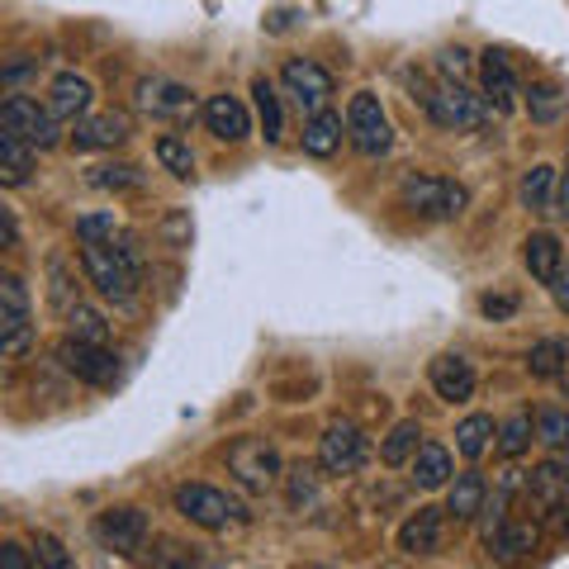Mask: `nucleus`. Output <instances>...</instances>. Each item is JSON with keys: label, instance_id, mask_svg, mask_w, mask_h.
Masks as SVG:
<instances>
[{"label": "nucleus", "instance_id": "f257e3e1", "mask_svg": "<svg viewBox=\"0 0 569 569\" xmlns=\"http://www.w3.org/2000/svg\"><path fill=\"white\" fill-rule=\"evenodd\" d=\"M81 271L96 284L100 299L110 305H133L138 299V280H142V252L133 238H114L100 247H81Z\"/></svg>", "mask_w": 569, "mask_h": 569}, {"label": "nucleus", "instance_id": "f03ea898", "mask_svg": "<svg viewBox=\"0 0 569 569\" xmlns=\"http://www.w3.org/2000/svg\"><path fill=\"white\" fill-rule=\"evenodd\" d=\"M399 200H403V209H413L418 219H437V223H447V219H460V213H466L470 190L460 186V181H447V176L408 171L403 181H399Z\"/></svg>", "mask_w": 569, "mask_h": 569}, {"label": "nucleus", "instance_id": "7ed1b4c3", "mask_svg": "<svg viewBox=\"0 0 569 569\" xmlns=\"http://www.w3.org/2000/svg\"><path fill=\"white\" fill-rule=\"evenodd\" d=\"M176 512H181L186 522L194 527H204V531H228V527H242L247 522V508L238 503L233 493H223V489H213V485H176Z\"/></svg>", "mask_w": 569, "mask_h": 569}, {"label": "nucleus", "instance_id": "20e7f679", "mask_svg": "<svg viewBox=\"0 0 569 569\" xmlns=\"http://www.w3.org/2000/svg\"><path fill=\"white\" fill-rule=\"evenodd\" d=\"M422 110L432 123H441V129H451V133H475V129H485L489 123V100L485 96H470L460 81H441L432 86V91H422Z\"/></svg>", "mask_w": 569, "mask_h": 569}, {"label": "nucleus", "instance_id": "39448f33", "mask_svg": "<svg viewBox=\"0 0 569 569\" xmlns=\"http://www.w3.org/2000/svg\"><path fill=\"white\" fill-rule=\"evenodd\" d=\"M33 337H39V323H33L24 280L14 271H0V351H6L10 361H20L33 347Z\"/></svg>", "mask_w": 569, "mask_h": 569}, {"label": "nucleus", "instance_id": "423d86ee", "mask_svg": "<svg viewBox=\"0 0 569 569\" xmlns=\"http://www.w3.org/2000/svg\"><path fill=\"white\" fill-rule=\"evenodd\" d=\"M228 475H233L247 493H266L284 475L280 447L271 437H238L233 447H228Z\"/></svg>", "mask_w": 569, "mask_h": 569}, {"label": "nucleus", "instance_id": "0eeeda50", "mask_svg": "<svg viewBox=\"0 0 569 569\" xmlns=\"http://www.w3.org/2000/svg\"><path fill=\"white\" fill-rule=\"evenodd\" d=\"M52 356H58V366L67 370L71 380L91 385V389H114L119 385V356L104 347V342H81V337H62L58 347H52Z\"/></svg>", "mask_w": 569, "mask_h": 569}, {"label": "nucleus", "instance_id": "6e6552de", "mask_svg": "<svg viewBox=\"0 0 569 569\" xmlns=\"http://www.w3.org/2000/svg\"><path fill=\"white\" fill-rule=\"evenodd\" d=\"M370 456V437L356 427L351 418H337L323 427V437H318V470L328 479H347L366 466Z\"/></svg>", "mask_w": 569, "mask_h": 569}, {"label": "nucleus", "instance_id": "1a4fd4ad", "mask_svg": "<svg viewBox=\"0 0 569 569\" xmlns=\"http://www.w3.org/2000/svg\"><path fill=\"white\" fill-rule=\"evenodd\" d=\"M58 114L43 110L33 96H6V104H0V133H14V138H24L29 148H58L62 142V129H58Z\"/></svg>", "mask_w": 569, "mask_h": 569}, {"label": "nucleus", "instance_id": "9d476101", "mask_svg": "<svg viewBox=\"0 0 569 569\" xmlns=\"http://www.w3.org/2000/svg\"><path fill=\"white\" fill-rule=\"evenodd\" d=\"M347 138H351V148L361 157H385L389 142H395V129H389L385 104L370 91L351 96V104H347Z\"/></svg>", "mask_w": 569, "mask_h": 569}, {"label": "nucleus", "instance_id": "9b49d317", "mask_svg": "<svg viewBox=\"0 0 569 569\" xmlns=\"http://www.w3.org/2000/svg\"><path fill=\"white\" fill-rule=\"evenodd\" d=\"M280 86L295 96V104L305 110L309 119L313 114H323L328 110V100L337 96V81H332V71L323 62H313V58H290L280 67Z\"/></svg>", "mask_w": 569, "mask_h": 569}, {"label": "nucleus", "instance_id": "f8f14e48", "mask_svg": "<svg viewBox=\"0 0 569 569\" xmlns=\"http://www.w3.org/2000/svg\"><path fill=\"white\" fill-rule=\"evenodd\" d=\"M96 541L114 556H142L152 541V518L142 508H110L96 518Z\"/></svg>", "mask_w": 569, "mask_h": 569}, {"label": "nucleus", "instance_id": "ddd939ff", "mask_svg": "<svg viewBox=\"0 0 569 569\" xmlns=\"http://www.w3.org/2000/svg\"><path fill=\"white\" fill-rule=\"evenodd\" d=\"M133 100H138V110L152 114V119H186L194 110V91H190V86L167 81V77H142Z\"/></svg>", "mask_w": 569, "mask_h": 569}, {"label": "nucleus", "instance_id": "4468645a", "mask_svg": "<svg viewBox=\"0 0 569 569\" xmlns=\"http://www.w3.org/2000/svg\"><path fill=\"white\" fill-rule=\"evenodd\" d=\"M527 498H531V508H537L541 518L569 508V460L565 456L541 460V466L527 475Z\"/></svg>", "mask_w": 569, "mask_h": 569}, {"label": "nucleus", "instance_id": "2eb2a0df", "mask_svg": "<svg viewBox=\"0 0 569 569\" xmlns=\"http://www.w3.org/2000/svg\"><path fill=\"white\" fill-rule=\"evenodd\" d=\"M441 541H447V508L422 503L413 518L399 527V550L403 556H437Z\"/></svg>", "mask_w": 569, "mask_h": 569}, {"label": "nucleus", "instance_id": "dca6fc26", "mask_svg": "<svg viewBox=\"0 0 569 569\" xmlns=\"http://www.w3.org/2000/svg\"><path fill=\"white\" fill-rule=\"evenodd\" d=\"M479 86H485V100L493 114H508L512 104H518V77H512L508 52L489 48L485 58H479Z\"/></svg>", "mask_w": 569, "mask_h": 569}, {"label": "nucleus", "instance_id": "f3484780", "mask_svg": "<svg viewBox=\"0 0 569 569\" xmlns=\"http://www.w3.org/2000/svg\"><path fill=\"white\" fill-rule=\"evenodd\" d=\"M427 380H432L437 399H447V403H466L475 395V366L460 351H441L437 361L427 366Z\"/></svg>", "mask_w": 569, "mask_h": 569}, {"label": "nucleus", "instance_id": "a211bd4d", "mask_svg": "<svg viewBox=\"0 0 569 569\" xmlns=\"http://www.w3.org/2000/svg\"><path fill=\"white\" fill-rule=\"evenodd\" d=\"M133 129L129 119L104 110V114H86L77 119V129H71V142H77V152H104V148H119V142H129Z\"/></svg>", "mask_w": 569, "mask_h": 569}, {"label": "nucleus", "instance_id": "6ab92c4d", "mask_svg": "<svg viewBox=\"0 0 569 569\" xmlns=\"http://www.w3.org/2000/svg\"><path fill=\"white\" fill-rule=\"evenodd\" d=\"M204 129L219 142H242V138H252V114H247V104L238 96L223 91L204 100Z\"/></svg>", "mask_w": 569, "mask_h": 569}, {"label": "nucleus", "instance_id": "aec40b11", "mask_svg": "<svg viewBox=\"0 0 569 569\" xmlns=\"http://www.w3.org/2000/svg\"><path fill=\"white\" fill-rule=\"evenodd\" d=\"M91 100H96V86L81 77V71H62V77H52L48 86V110L58 119H86L91 114Z\"/></svg>", "mask_w": 569, "mask_h": 569}, {"label": "nucleus", "instance_id": "412c9836", "mask_svg": "<svg viewBox=\"0 0 569 569\" xmlns=\"http://www.w3.org/2000/svg\"><path fill=\"white\" fill-rule=\"evenodd\" d=\"M485 498H489L485 475H479V470L456 475L451 485H447V518H456V522H475L479 512H485Z\"/></svg>", "mask_w": 569, "mask_h": 569}, {"label": "nucleus", "instance_id": "4be33fe9", "mask_svg": "<svg viewBox=\"0 0 569 569\" xmlns=\"http://www.w3.org/2000/svg\"><path fill=\"white\" fill-rule=\"evenodd\" d=\"M522 266L531 271V280H537V284H550V280L560 276V266H565L560 238H556V233H531V238L522 242Z\"/></svg>", "mask_w": 569, "mask_h": 569}, {"label": "nucleus", "instance_id": "5701e85b", "mask_svg": "<svg viewBox=\"0 0 569 569\" xmlns=\"http://www.w3.org/2000/svg\"><path fill=\"white\" fill-rule=\"evenodd\" d=\"M39 171V148H29L24 138L0 133V181L6 186H29Z\"/></svg>", "mask_w": 569, "mask_h": 569}, {"label": "nucleus", "instance_id": "b1692460", "mask_svg": "<svg viewBox=\"0 0 569 569\" xmlns=\"http://www.w3.org/2000/svg\"><path fill=\"white\" fill-rule=\"evenodd\" d=\"M456 479V460L441 441H422V451L413 456V485L418 489H447Z\"/></svg>", "mask_w": 569, "mask_h": 569}, {"label": "nucleus", "instance_id": "393cba45", "mask_svg": "<svg viewBox=\"0 0 569 569\" xmlns=\"http://www.w3.org/2000/svg\"><path fill=\"white\" fill-rule=\"evenodd\" d=\"M537 546H541V527L531 522V518H522V522H503V527H498V537L489 541L493 560H503V565H512V560L531 556V550H537Z\"/></svg>", "mask_w": 569, "mask_h": 569}, {"label": "nucleus", "instance_id": "a878e982", "mask_svg": "<svg viewBox=\"0 0 569 569\" xmlns=\"http://www.w3.org/2000/svg\"><path fill=\"white\" fill-rule=\"evenodd\" d=\"M556 190H560V181H556V167L537 162V167H531V171L522 176L518 200H522V209H527V213H556Z\"/></svg>", "mask_w": 569, "mask_h": 569}, {"label": "nucleus", "instance_id": "bb28decb", "mask_svg": "<svg viewBox=\"0 0 569 569\" xmlns=\"http://www.w3.org/2000/svg\"><path fill=\"white\" fill-rule=\"evenodd\" d=\"M48 305L58 313H71L81 305V284H77V271H71V261L62 252L48 257Z\"/></svg>", "mask_w": 569, "mask_h": 569}, {"label": "nucleus", "instance_id": "cd10ccee", "mask_svg": "<svg viewBox=\"0 0 569 569\" xmlns=\"http://www.w3.org/2000/svg\"><path fill=\"white\" fill-rule=\"evenodd\" d=\"M342 133H347V119L337 114V110L313 114V119L305 123V152H309V157H332L337 148H342Z\"/></svg>", "mask_w": 569, "mask_h": 569}, {"label": "nucleus", "instance_id": "c85d7f7f", "mask_svg": "<svg viewBox=\"0 0 569 569\" xmlns=\"http://www.w3.org/2000/svg\"><path fill=\"white\" fill-rule=\"evenodd\" d=\"M493 441H498V422L489 413H470V418L456 422V451L466 460H479L493 447Z\"/></svg>", "mask_w": 569, "mask_h": 569}, {"label": "nucleus", "instance_id": "c756f323", "mask_svg": "<svg viewBox=\"0 0 569 569\" xmlns=\"http://www.w3.org/2000/svg\"><path fill=\"white\" fill-rule=\"evenodd\" d=\"M422 427L413 422V418H403V422H395V427H389V437L380 441V460H385V466H413V456L422 451Z\"/></svg>", "mask_w": 569, "mask_h": 569}, {"label": "nucleus", "instance_id": "7c9ffc66", "mask_svg": "<svg viewBox=\"0 0 569 569\" xmlns=\"http://www.w3.org/2000/svg\"><path fill=\"white\" fill-rule=\"evenodd\" d=\"M565 366H569V342L565 337H541V342L527 351V376L531 380H560Z\"/></svg>", "mask_w": 569, "mask_h": 569}, {"label": "nucleus", "instance_id": "2f4dec72", "mask_svg": "<svg viewBox=\"0 0 569 569\" xmlns=\"http://www.w3.org/2000/svg\"><path fill=\"white\" fill-rule=\"evenodd\" d=\"M531 441H537V418L531 413H512L508 422H498V456L503 460H522L531 451Z\"/></svg>", "mask_w": 569, "mask_h": 569}, {"label": "nucleus", "instance_id": "473e14b6", "mask_svg": "<svg viewBox=\"0 0 569 569\" xmlns=\"http://www.w3.org/2000/svg\"><path fill=\"white\" fill-rule=\"evenodd\" d=\"M252 96H257V119H261L266 142H280V138H284V110H280L276 86L266 81V77H257V81H252Z\"/></svg>", "mask_w": 569, "mask_h": 569}, {"label": "nucleus", "instance_id": "72a5a7b5", "mask_svg": "<svg viewBox=\"0 0 569 569\" xmlns=\"http://www.w3.org/2000/svg\"><path fill=\"white\" fill-rule=\"evenodd\" d=\"M527 114L531 123H560L565 114V91L556 81H531V91H527Z\"/></svg>", "mask_w": 569, "mask_h": 569}, {"label": "nucleus", "instance_id": "f704fd0d", "mask_svg": "<svg viewBox=\"0 0 569 569\" xmlns=\"http://www.w3.org/2000/svg\"><path fill=\"white\" fill-rule=\"evenodd\" d=\"M86 181H91L96 190H142V171L133 167V162H100V167H91L86 171Z\"/></svg>", "mask_w": 569, "mask_h": 569}, {"label": "nucleus", "instance_id": "c9c22d12", "mask_svg": "<svg viewBox=\"0 0 569 569\" xmlns=\"http://www.w3.org/2000/svg\"><path fill=\"white\" fill-rule=\"evenodd\" d=\"M157 162H162V171H171L176 181H190V176H194V152H190V142L176 138V133L157 138Z\"/></svg>", "mask_w": 569, "mask_h": 569}, {"label": "nucleus", "instance_id": "e433bc0d", "mask_svg": "<svg viewBox=\"0 0 569 569\" xmlns=\"http://www.w3.org/2000/svg\"><path fill=\"white\" fill-rule=\"evenodd\" d=\"M537 441L546 451H565L569 447V408H556V403L537 408Z\"/></svg>", "mask_w": 569, "mask_h": 569}, {"label": "nucleus", "instance_id": "4c0bfd02", "mask_svg": "<svg viewBox=\"0 0 569 569\" xmlns=\"http://www.w3.org/2000/svg\"><path fill=\"white\" fill-rule=\"evenodd\" d=\"M67 332L71 337H81V342H110V318H104L100 309H91V305H77L67 313Z\"/></svg>", "mask_w": 569, "mask_h": 569}, {"label": "nucleus", "instance_id": "58836bf2", "mask_svg": "<svg viewBox=\"0 0 569 569\" xmlns=\"http://www.w3.org/2000/svg\"><path fill=\"white\" fill-rule=\"evenodd\" d=\"M148 569H200V546L162 537V541H157V550L148 556Z\"/></svg>", "mask_w": 569, "mask_h": 569}, {"label": "nucleus", "instance_id": "ea45409f", "mask_svg": "<svg viewBox=\"0 0 569 569\" xmlns=\"http://www.w3.org/2000/svg\"><path fill=\"white\" fill-rule=\"evenodd\" d=\"M114 238H119L114 213H86V219H77V242L81 247H100V242H114Z\"/></svg>", "mask_w": 569, "mask_h": 569}, {"label": "nucleus", "instance_id": "a19ab883", "mask_svg": "<svg viewBox=\"0 0 569 569\" xmlns=\"http://www.w3.org/2000/svg\"><path fill=\"white\" fill-rule=\"evenodd\" d=\"M33 560H39L43 569H77L71 550L52 537V531H33Z\"/></svg>", "mask_w": 569, "mask_h": 569}, {"label": "nucleus", "instance_id": "79ce46f5", "mask_svg": "<svg viewBox=\"0 0 569 569\" xmlns=\"http://www.w3.org/2000/svg\"><path fill=\"white\" fill-rule=\"evenodd\" d=\"M318 475L313 466H295L290 470V508H313L318 503Z\"/></svg>", "mask_w": 569, "mask_h": 569}, {"label": "nucleus", "instance_id": "37998d69", "mask_svg": "<svg viewBox=\"0 0 569 569\" xmlns=\"http://www.w3.org/2000/svg\"><path fill=\"white\" fill-rule=\"evenodd\" d=\"M437 71H441V77H447V81H460V86H466V77H470V52L466 48H441L437 52Z\"/></svg>", "mask_w": 569, "mask_h": 569}, {"label": "nucleus", "instance_id": "c03bdc74", "mask_svg": "<svg viewBox=\"0 0 569 569\" xmlns=\"http://www.w3.org/2000/svg\"><path fill=\"white\" fill-rule=\"evenodd\" d=\"M0 569H39V560H33L29 546L6 541V546H0Z\"/></svg>", "mask_w": 569, "mask_h": 569}, {"label": "nucleus", "instance_id": "a18cd8bd", "mask_svg": "<svg viewBox=\"0 0 569 569\" xmlns=\"http://www.w3.org/2000/svg\"><path fill=\"white\" fill-rule=\"evenodd\" d=\"M479 313L498 323V318H512V313H518V299H512V295H485V299H479Z\"/></svg>", "mask_w": 569, "mask_h": 569}, {"label": "nucleus", "instance_id": "49530a36", "mask_svg": "<svg viewBox=\"0 0 569 569\" xmlns=\"http://www.w3.org/2000/svg\"><path fill=\"white\" fill-rule=\"evenodd\" d=\"M0 247H6V252L20 247V219H14L10 204H0Z\"/></svg>", "mask_w": 569, "mask_h": 569}, {"label": "nucleus", "instance_id": "de8ad7c7", "mask_svg": "<svg viewBox=\"0 0 569 569\" xmlns=\"http://www.w3.org/2000/svg\"><path fill=\"white\" fill-rule=\"evenodd\" d=\"M550 295H556V305H560V313H569V261L560 266V276L550 280Z\"/></svg>", "mask_w": 569, "mask_h": 569}, {"label": "nucleus", "instance_id": "09e8293b", "mask_svg": "<svg viewBox=\"0 0 569 569\" xmlns=\"http://www.w3.org/2000/svg\"><path fill=\"white\" fill-rule=\"evenodd\" d=\"M29 67H33V62H29V58H24V52H20V58H14V62L6 67V86H14V81H20V77H24V71H29Z\"/></svg>", "mask_w": 569, "mask_h": 569}, {"label": "nucleus", "instance_id": "8fccbe9b", "mask_svg": "<svg viewBox=\"0 0 569 569\" xmlns=\"http://www.w3.org/2000/svg\"><path fill=\"white\" fill-rule=\"evenodd\" d=\"M556 213H565V219H569V171L560 176V190H556Z\"/></svg>", "mask_w": 569, "mask_h": 569}, {"label": "nucleus", "instance_id": "3c124183", "mask_svg": "<svg viewBox=\"0 0 569 569\" xmlns=\"http://www.w3.org/2000/svg\"><path fill=\"white\" fill-rule=\"evenodd\" d=\"M560 389H565V399H569V366L560 370Z\"/></svg>", "mask_w": 569, "mask_h": 569}]
</instances>
